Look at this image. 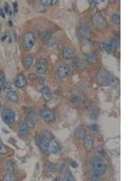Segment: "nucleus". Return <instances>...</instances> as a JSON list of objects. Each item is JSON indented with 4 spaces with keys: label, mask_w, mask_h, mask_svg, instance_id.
Wrapping results in <instances>:
<instances>
[{
    "label": "nucleus",
    "mask_w": 136,
    "mask_h": 181,
    "mask_svg": "<svg viewBox=\"0 0 136 181\" xmlns=\"http://www.w3.org/2000/svg\"><path fill=\"white\" fill-rule=\"evenodd\" d=\"M91 170L92 175L102 177L107 170L106 163L101 158H94L91 161Z\"/></svg>",
    "instance_id": "f257e3e1"
},
{
    "label": "nucleus",
    "mask_w": 136,
    "mask_h": 181,
    "mask_svg": "<svg viewBox=\"0 0 136 181\" xmlns=\"http://www.w3.org/2000/svg\"><path fill=\"white\" fill-rule=\"evenodd\" d=\"M35 44V36L33 33L28 32L23 37V47L26 51H30Z\"/></svg>",
    "instance_id": "f03ea898"
},
{
    "label": "nucleus",
    "mask_w": 136,
    "mask_h": 181,
    "mask_svg": "<svg viewBox=\"0 0 136 181\" xmlns=\"http://www.w3.org/2000/svg\"><path fill=\"white\" fill-rule=\"evenodd\" d=\"M1 117H2V119L3 122L9 125L11 123H13L16 119V113L13 110H11L9 108H5L4 110L2 111V113H1Z\"/></svg>",
    "instance_id": "7ed1b4c3"
},
{
    "label": "nucleus",
    "mask_w": 136,
    "mask_h": 181,
    "mask_svg": "<svg viewBox=\"0 0 136 181\" xmlns=\"http://www.w3.org/2000/svg\"><path fill=\"white\" fill-rule=\"evenodd\" d=\"M93 24L94 26L98 29V30H104L107 27V23L105 18L101 15L97 13L94 18H93Z\"/></svg>",
    "instance_id": "20e7f679"
},
{
    "label": "nucleus",
    "mask_w": 136,
    "mask_h": 181,
    "mask_svg": "<svg viewBox=\"0 0 136 181\" xmlns=\"http://www.w3.org/2000/svg\"><path fill=\"white\" fill-rule=\"evenodd\" d=\"M110 75H111V74H109L107 71H105L104 69H101L100 71L98 72L97 76H96L97 82L100 84V85H103V86L108 85V81H109Z\"/></svg>",
    "instance_id": "39448f33"
},
{
    "label": "nucleus",
    "mask_w": 136,
    "mask_h": 181,
    "mask_svg": "<svg viewBox=\"0 0 136 181\" xmlns=\"http://www.w3.org/2000/svg\"><path fill=\"white\" fill-rule=\"evenodd\" d=\"M49 140L44 138L43 136L39 135L35 138V142L37 144V146L39 147V149L44 152L45 155H48V151H47V146H48V143H49Z\"/></svg>",
    "instance_id": "423d86ee"
},
{
    "label": "nucleus",
    "mask_w": 136,
    "mask_h": 181,
    "mask_svg": "<svg viewBox=\"0 0 136 181\" xmlns=\"http://www.w3.org/2000/svg\"><path fill=\"white\" fill-rule=\"evenodd\" d=\"M40 115L44 119L45 122H53L55 119V115L54 112L51 110H48V109H45V110H43L40 112Z\"/></svg>",
    "instance_id": "0eeeda50"
},
{
    "label": "nucleus",
    "mask_w": 136,
    "mask_h": 181,
    "mask_svg": "<svg viewBox=\"0 0 136 181\" xmlns=\"http://www.w3.org/2000/svg\"><path fill=\"white\" fill-rule=\"evenodd\" d=\"M15 85L17 88H24L27 85V80L23 74H19L15 79Z\"/></svg>",
    "instance_id": "6e6552de"
},
{
    "label": "nucleus",
    "mask_w": 136,
    "mask_h": 181,
    "mask_svg": "<svg viewBox=\"0 0 136 181\" xmlns=\"http://www.w3.org/2000/svg\"><path fill=\"white\" fill-rule=\"evenodd\" d=\"M57 74L60 78L65 79L69 74V67L66 64H62L57 68Z\"/></svg>",
    "instance_id": "1a4fd4ad"
},
{
    "label": "nucleus",
    "mask_w": 136,
    "mask_h": 181,
    "mask_svg": "<svg viewBox=\"0 0 136 181\" xmlns=\"http://www.w3.org/2000/svg\"><path fill=\"white\" fill-rule=\"evenodd\" d=\"M60 150V145L55 140H51L48 143L47 151L48 153H57Z\"/></svg>",
    "instance_id": "9d476101"
},
{
    "label": "nucleus",
    "mask_w": 136,
    "mask_h": 181,
    "mask_svg": "<svg viewBox=\"0 0 136 181\" xmlns=\"http://www.w3.org/2000/svg\"><path fill=\"white\" fill-rule=\"evenodd\" d=\"M83 139V144H84L85 150L87 151H90L94 147V139H93V137L89 134H85Z\"/></svg>",
    "instance_id": "9b49d317"
},
{
    "label": "nucleus",
    "mask_w": 136,
    "mask_h": 181,
    "mask_svg": "<svg viewBox=\"0 0 136 181\" xmlns=\"http://www.w3.org/2000/svg\"><path fill=\"white\" fill-rule=\"evenodd\" d=\"M47 70V63L45 59H40L39 61L36 64V72L37 74H42L44 72H45Z\"/></svg>",
    "instance_id": "f8f14e48"
},
{
    "label": "nucleus",
    "mask_w": 136,
    "mask_h": 181,
    "mask_svg": "<svg viewBox=\"0 0 136 181\" xmlns=\"http://www.w3.org/2000/svg\"><path fill=\"white\" fill-rule=\"evenodd\" d=\"M29 132V127L27 124L26 122H21L18 124V133L21 137H24L28 134Z\"/></svg>",
    "instance_id": "ddd939ff"
},
{
    "label": "nucleus",
    "mask_w": 136,
    "mask_h": 181,
    "mask_svg": "<svg viewBox=\"0 0 136 181\" xmlns=\"http://www.w3.org/2000/svg\"><path fill=\"white\" fill-rule=\"evenodd\" d=\"M41 94H42L43 98L45 102H50L53 99L52 92H51L50 89H49V87H47V86H44L41 89Z\"/></svg>",
    "instance_id": "4468645a"
},
{
    "label": "nucleus",
    "mask_w": 136,
    "mask_h": 181,
    "mask_svg": "<svg viewBox=\"0 0 136 181\" xmlns=\"http://www.w3.org/2000/svg\"><path fill=\"white\" fill-rule=\"evenodd\" d=\"M62 55L65 59H72L75 56V49L72 47H65L63 49V52H62Z\"/></svg>",
    "instance_id": "2eb2a0df"
},
{
    "label": "nucleus",
    "mask_w": 136,
    "mask_h": 181,
    "mask_svg": "<svg viewBox=\"0 0 136 181\" xmlns=\"http://www.w3.org/2000/svg\"><path fill=\"white\" fill-rule=\"evenodd\" d=\"M6 98L11 102H17L18 100H19L17 92H15V91H12V90L6 92Z\"/></svg>",
    "instance_id": "dca6fc26"
},
{
    "label": "nucleus",
    "mask_w": 136,
    "mask_h": 181,
    "mask_svg": "<svg viewBox=\"0 0 136 181\" xmlns=\"http://www.w3.org/2000/svg\"><path fill=\"white\" fill-rule=\"evenodd\" d=\"M16 164L13 162V161H11V160H8L6 162L5 164V170L7 172V173H14L16 171Z\"/></svg>",
    "instance_id": "f3484780"
},
{
    "label": "nucleus",
    "mask_w": 136,
    "mask_h": 181,
    "mask_svg": "<svg viewBox=\"0 0 136 181\" xmlns=\"http://www.w3.org/2000/svg\"><path fill=\"white\" fill-rule=\"evenodd\" d=\"M84 59L86 62H88L90 64H95L97 62V56L94 53H91V54H85L83 55Z\"/></svg>",
    "instance_id": "a211bd4d"
},
{
    "label": "nucleus",
    "mask_w": 136,
    "mask_h": 181,
    "mask_svg": "<svg viewBox=\"0 0 136 181\" xmlns=\"http://www.w3.org/2000/svg\"><path fill=\"white\" fill-rule=\"evenodd\" d=\"M91 33H92V30H91V28L89 27L88 25H83L81 26L80 34L83 36H84V37H88V36L91 34Z\"/></svg>",
    "instance_id": "6ab92c4d"
},
{
    "label": "nucleus",
    "mask_w": 136,
    "mask_h": 181,
    "mask_svg": "<svg viewBox=\"0 0 136 181\" xmlns=\"http://www.w3.org/2000/svg\"><path fill=\"white\" fill-rule=\"evenodd\" d=\"M33 62H34V58L32 56H27L23 60V65L27 70H29L33 64Z\"/></svg>",
    "instance_id": "aec40b11"
},
{
    "label": "nucleus",
    "mask_w": 136,
    "mask_h": 181,
    "mask_svg": "<svg viewBox=\"0 0 136 181\" xmlns=\"http://www.w3.org/2000/svg\"><path fill=\"white\" fill-rule=\"evenodd\" d=\"M82 101H83V99H82L81 96L73 95V96H72V98H71V104L73 107H77L82 103Z\"/></svg>",
    "instance_id": "412c9836"
},
{
    "label": "nucleus",
    "mask_w": 136,
    "mask_h": 181,
    "mask_svg": "<svg viewBox=\"0 0 136 181\" xmlns=\"http://www.w3.org/2000/svg\"><path fill=\"white\" fill-rule=\"evenodd\" d=\"M118 84H119L118 78L114 76L113 74H111L110 78H109V81H108V85L111 86V87H116V86H118Z\"/></svg>",
    "instance_id": "4be33fe9"
},
{
    "label": "nucleus",
    "mask_w": 136,
    "mask_h": 181,
    "mask_svg": "<svg viewBox=\"0 0 136 181\" xmlns=\"http://www.w3.org/2000/svg\"><path fill=\"white\" fill-rule=\"evenodd\" d=\"M109 45H110V51H112V52L115 53V52H117V51L119 50L120 44H119L118 40H116V39L112 40V42H111V44H110Z\"/></svg>",
    "instance_id": "5701e85b"
},
{
    "label": "nucleus",
    "mask_w": 136,
    "mask_h": 181,
    "mask_svg": "<svg viewBox=\"0 0 136 181\" xmlns=\"http://www.w3.org/2000/svg\"><path fill=\"white\" fill-rule=\"evenodd\" d=\"M39 36H40L41 40H43V41H48L49 39L52 37V32H50V31L41 32V33L39 34Z\"/></svg>",
    "instance_id": "b1692460"
},
{
    "label": "nucleus",
    "mask_w": 136,
    "mask_h": 181,
    "mask_svg": "<svg viewBox=\"0 0 136 181\" xmlns=\"http://www.w3.org/2000/svg\"><path fill=\"white\" fill-rule=\"evenodd\" d=\"M85 135V131L82 127H78L75 130V136L76 139H83Z\"/></svg>",
    "instance_id": "393cba45"
},
{
    "label": "nucleus",
    "mask_w": 136,
    "mask_h": 181,
    "mask_svg": "<svg viewBox=\"0 0 136 181\" xmlns=\"http://www.w3.org/2000/svg\"><path fill=\"white\" fill-rule=\"evenodd\" d=\"M54 172V167L51 163H46L45 167V173L46 176H51Z\"/></svg>",
    "instance_id": "a878e982"
},
{
    "label": "nucleus",
    "mask_w": 136,
    "mask_h": 181,
    "mask_svg": "<svg viewBox=\"0 0 136 181\" xmlns=\"http://www.w3.org/2000/svg\"><path fill=\"white\" fill-rule=\"evenodd\" d=\"M40 135L43 136L44 138L49 140H52V135H51V133H50V132H49V131H47V130H44V131H42L41 133H40Z\"/></svg>",
    "instance_id": "bb28decb"
},
{
    "label": "nucleus",
    "mask_w": 136,
    "mask_h": 181,
    "mask_svg": "<svg viewBox=\"0 0 136 181\" xmlns=\"http://www.w3.org/2000/svg\"><path fill=\"white\" fill-rule=\"evenodd\" d=\"M15 179H16V177L13 175V173H7L4 177V180L5 181H14Z\"/></svg>",
    "instance_id": "cd10ccee"
},
{
    "label": "nucleus",
    "mask_w": 136,
    "mask_h": 181,
    "mask_svg": "<svg viewBox=\"0 0 136 181\" xmlns=\"http://www.w3.org/2000/svg\"><path fill=\"white\" fill-rule=\"evenodd\" d=\"M112 20L115 23V24H120V22H121V16H120V14H116V13H114V14H113V16H112Z\"/></svg>",
    "instance_id": "c85d7f7f"
},
{
    "label": "nucleus",
    "mask_w": 136,
    "mask_h": 181,
    "mask_svg": "<svg viewBox=\"0 0 136 181\" xmlns=\"http://www.w3.org/2000/svg\"><path fill=\"white\" fill-rule=\"evenodd\" d=\"M6 153H7V149H6V147L3 144V142L0 140V154L5 155V154H6Z\"/></svg>",
    "instance_id": "c756f323"
},
{
    "label": "nucleus",
    "mask_w": 136,
    "mask_h": 181,
    "mask_svg": "<svg viewBox=\"0 0 136 181\" xmlns=\"http://www.w3.org/2000/svg\"><path fill=\"white\" fill-rule=\"evenodd\" d=\"M6 82V80H5V74L3 72H0V92L3 89V86H4V83Z\"/></svg>",
    "instance_id": "7c9ffc66"
},
{
    "label": "nucleus",
    "mask_w": 136,
    "mask_h": 181,
    "mask_svg": "<svg viewBox=\"0 0 136 181\" xmlns=\"http://www.w3.org/2000/svg\"><path fill=\"white\" fill-rule=\"evenodd\" d=\"M100 48H101V50H103V51H104V52H107V53L111 52V51H110V45H109L108 44H105V43L101 44Z\"/></svg>",
    "instance_id": "2f4dec72"
},
{
    "label": "nucleus",
    "mask_w": 136,
    "mask_h": 181,
    "mask_svg": "<svg viewBox=\"0 0 136 181\" xmlns=\"http://www.w3.org/2000/svg\"><path fill=\"white\" fill-rule=\"evenodd\" d=\"M40 3H41L43 6H48L53 5L54 3H56V1H51V0H41Z\"/></svg>",
    "instance_id": "473e14b6"
},
{
    "label": "nucleus",
    "mask_w": 136,
    "mask_h": 181,
    "mask_svg": "<svg viewBox=\"0 0 136 181\" xmlns=\"http://www.w3.org/2000/svg\"><path fill=\"white\" fill-rule=\"evenodd\" d=\"M3 89L6 90V92H7V91H10V90H11V84H10V82H6L4 83Z\"/></svg>",
    "instance_id": "72a5a7b5"
},
{
    "label": "nucleus",
    "mask_w": 136,
    "mask_h": 181,
    "mask_svg": "<svg viewBox=\"0 0 136 181\" xmlns=\"http://www.w3.org/2000/svg\"><path fill=\"white\" fill-rule=\"evenodd\" d=\"M65 180H75V178H73V175L71 174V173H68L66 176H65Z\"/></svg>",
    "instance_id": "f704fd0d"
},
{
    "label": "nucleus",
    "mask_w": 136,
    "mask_h": 181,
    "mask_svg": "<svg viewBox=\"0 0 136 181\" xmlns=\"http://www.w3.org/2000/svg\"><path fill=\"white\" fill-rule=\"evenodd\" d=\"M48 43L50 44H53L56 43V38L55 37H51L50 39L48 40Z\"/></svg>",
    "instance_id": "c9c22d12"
},
{
    "label": "nucleus",
    "mask_w": 136,
    "mask_h": 181,
    "mask_svg": "<svg viewBox=\"0 0 136 181\" xmlns=\"http://www.w3.org/2000/svg\"><path fill=\"white\" fill-rule=\"evenodd\" d=\"M90 129H92L93 130H95V131H98V126L96 124H93L90 126Z\"/></svg>",
    "instance_id": "e433bc0d"
},
{
    "label": "nucleus",
    "mask_w": 136,
    "mask_h": 181,
    "mask_svg": "<svg viewBox=\"0 0 136 181\" xmlns=\"http://www.w3.org/2000/svg\"><path fill=\"white\" fill-rule=\"evenodd\" d=\"M71 166H72L73 167H78V165L76 164V162L75 160H72V161H71Z\"/></svg>",
    "instance_id": "4c0bfd02"
},
{
    "label": "nucleus",
    "mask_w": 136,
    "mask_h": 181,
    "mask_svg": "<svg viewBox=\"0 0 136 181\" xmlns=\"http://www.w3.org/2000/svg\"><path fill=\"white\" fill-rule=\"evenodd\" d=\"M4 10L2 9V8H0V16H2V18H5L6 17V16H5V13H4Z\"/></svg>",
    "instance_id": "58836bf2"
},
{
    "label": "nucleus",
    "mask_w": 136,
    "mask_h": 181,
    "mask_svg": "<svg viewBox=\"0 0 136 181\" xmlns=\"http://www.w3.org/2000/svg\"><path fill=\"white\" fill-rule=\"evenodd\" d=\"M5 12L6 13H9V7H8L7 3H6V5H5Z\"/></svg>",
    "instance_id": "ea45409f"
},
{
    "label": "nucleus",
    "mask_w": 136,
    "mask_h": 181,
    "mask_svg": "<svg viewBox=\"0 0 136 181\" xmlns=\"http://www.w3.org/2000/svg\"><path fill=\"white\" fill-rule=\"evenodd\" d=\"M14 7H15V13H17V2L14 3Z\"/></svg>",
    "instance_id": "a19ab883"
},
{
    "label": "nucleus",
    "mask_w": 136,
    "mask_h": 181,
    "mask_svg": "<svg viewBox=\"0 0 136 181\" xmlns=\"http://www.w3.org/2000/svg\"><path fill=\"white\" fill-rule=\"evenodd\" d=\"M6 35H5V36H4V37H3V38H2V41H3V42H4V41H5V39H6Z\"/></svg>",
    "instance_id": "79ce46f5"
},
{
    "label": "nucleus",
    "mask_w": 136,
    "mask_h": 181,
    "mask_svg": "<svg viewBox=\"0 0 136 181\" xmlns=\"http://www.w3.org/2000/svg\"><path fill=\"white\" fill-rule=\"evenodd\" d=\"M9 25H10V26H13V23H12L11 21H9Z\"/></svg>",
    "instance_id": "37998d69"
}]
</instances>
